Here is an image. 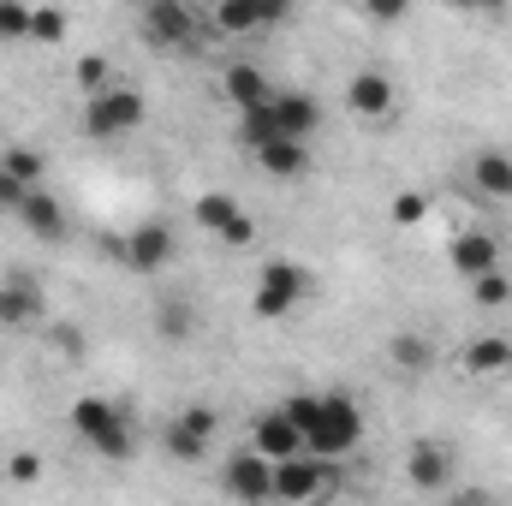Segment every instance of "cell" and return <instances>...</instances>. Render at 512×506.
Listing matches in <instances>:
<instances>
[{
    "label": "cell",
    "mask_w": 512,
    "mask_h": 506,
    "mask_svg": "<svg viewBox=\"0 0 512 506\" xmlns=\"http://www.w3.org/2000/svg\"><path fill=\"white\" fill-rule=\"evenodd\" d=\"M423 209H429V203H423L417 191H411V197H393V221H399V227H417V221H423Z\"/></svg>",
    "instance_id": "obj_33"
},
{
    "label": "cell",
    "mask_w": 512,
    "mask_h": 506,
    "mask_svg": "<svg viewBox=\"0 0 512 506\" xmlns=\"http://www.w3.org/2000/svg\"><path fill=\"white\" fill-rule=\"evenodd\" d=\"M6 477H12V483H36V477H42V453H12V459H6Z\"/></svg>",
    "instance_id": "obj_32"
},
{
    "label": "cell",
    "mask_w": 512,
    "mask_h": 506,
    "mask_svg": "<svg viewBox=\"0 0 512 506\" xmlns=\"http://www.w3.org/2000/svg\"><path fill=\"white\" fill-rule=\"evenodd\" d=\"M447 268L465 274V280L495 274V268H501V239H495V233H459V239L447 245Z\"/></svg>",
    "instance_id": "obj_12"
},
{
    "label": "cell",
    "mask_w": 512,
    "mask_h": 506,
    "mask_svg": "<svg viewBox=\"0 0 512 506\" xmlns=\"http://www.w3.org/2000/svg\"><path fill=\"white\" fill-rule=\"evenodd\" d=\"M191 215H197V227H203V233H209V239H221V233H227V221H233V215H239V203H233V197H227V191H203V197H197V209H191Z\"/></svg>",
    "instance_id": "obj_22"
},
{
    "label": "cell",
    "mask_w": 512,
    "mask_h": 506,
    "mask_svg": "<svg viewBox=\"0 0 512 506\" xmlns=\"http://www.w3.org/2000/svg\"><path fill=\"white\" fill-rule=\"evenodd\" d=\"M268 114H274L280 137H292V143H310L316 126H322V108H316V96H304V90H274Z\"/></svg>",
    "instance_id": "obj_11"
},
{
    "label": "cell",
    "mask_w": 512,
    "mask_h": 506,
    "mask_svg": "<svg viewBox=\"0 0 512 506\" xmlns=\"http://www.w3.org/2000/svg\"><path fill=\"white\" fill-rule=\"evenodd\" d=\"M78 84H84V96H96V90H108L114 78H108V60L102 54H90L84 66H78Z\"/></svg>",
    "instance_id": "obj_31"
},
{
    "label": "cell",
    "mask_w": 512,
    "mask_h": 506,
    "mask_svg": "<svg viewBox=\"0 0 512 506\" xmlns=\"http://www.w3.org/2000/svg\"><path fill=\"white\" fill-rule=\"evenodd\" d=\"M387 352H393L399 370H429V340H423V334H399Z\"/></svg>",
    "instance_id": "obj_26"
},
{
    "label": "cell",
    "mask_w": 512,
    "mask_h": 506,
    "mask_svg": "<svg viewBox=\"0 0 512 506\" xmlns=\"http://www.w3.org/2000/svg\"><path fill=\"white\" fill-rule=\"evenodd\" d=\"M221 483H227V495H233V501H245V506L274 501V465H268L262 453H239V459H227Z\"/></svg>",
    "instance_id": "obj_10"
},
{
    "label": "cell",
    "mask_w": 512,
    "mask_h": 506,
    "mask_svg": "<svg viewBox=\"0 0 512 506\" xmlns=\"http://www.w3.org/2000/svg\"><path fill=\"white\" fill-rule=\"evenodd\" d=\"M30 12H36V6L0 0V42H30Z\"/></svg>",
    "instance_id": "obj_27"
},
{
    "label": "cell",
    "mask_w": 512,
    "mask_h": 506,
    "mask_svg": "<svg viewBox=\"0 0 512 506\" xmlns=\"http://www.w3.org/2000/svg\"><path fill=\"white\" fill-rule=\"evenodd\" d=\"M143 126V96L131 84H108L96 96H84V131L90 137H126Z\"/></svg>",
    "instance_id": "obj_5"
},
{
    "label": "cell",
    "mask_w": 512,
    "mask_h": 506,
    "mask_svg": "<svg viewBox=\"0 0 512 506\" xmlns=\"http://www.w3.org/2000/svg\"><path fill=\"white\" fill-rule=\"evenodd\" d=\"M280 411H286V417H292V429L310 441V429H316V417H322V393H292Z\"/></svg>",
    "instance_id": "obj_25"
},
{
    "label": "cell",
    "mask_w": 512,
    "mask_h": 506,
    "mask_svg": "<svg viewBox=\"0 0 512 506\" xmlns=\"http://www.w3.org/2000/svg\"><path fill=\"white\" fill-rule=\"evenodd\" d=\"M304 292H310V274H304L298 262H262L251 310L262 322H280V316H292V310L304 304Z\"/></svg>",
    "instance_id": "obj_4"
},
{
    "label": "cell",
    "mask_w": 512,
    "mask_h": 506,
    "mask_svg": "<svg viewBox=\"0 0 512 506\" xmlns=\"http://www.w3.org/2000/svg\"><path fill=\"white\" fill-rule=\"evenodd\" d=\"M358 435H364V411L346 399V393H322V417H316V429H310V441H304V453H316V459H340V453H352L358 447Z\"/></svg>",
    "instance_id": "obj_2"
},
{
    "label": "cell",
    "mask_w": 512,
    "mask_h": 506,
    "mask_svg": "<svg viewBox=\"0 0 512 506\" xmlns=\"http://www.w3.org/2000/svg\"><path fill=\"white\" fill-rule=\"evenodd\" d=\"M18 203H24V185H12V179L0 173V209H12V215H18Z\"/></svg>",
    "instance_id": "obj_35"
},
{
    "label": "cell",
    "mask_w": 512,
    "mask_h": 506,
    "mask_svg": "<svg viewBox=\"0 0 512 506\" xmlns=\"http://www.w3.org/2000/svg\"><path fill=\"white\" fill-rule=\"evenodd\" d=\"M102 459H131V429H126V411L114 405V399H102V393H84L78 405H72V417H66Z\"/></svg>",
    "instance_id": "obj_1"
},
{
    "label": "cell",
    "mask_w": 512,
    "mask_h": 506,
    "mask_svg": "<svg viewBox=\"0 0 512 506\" xmlns=\"http://www.w3.org/2000/svg\"><path fill=\"white\" fill-rule=\"evenodd\" d=\"M256 239H262V233H256V215H245V209H239V215L227 221V233H221V245H227V251H251Z\"/></svg>",
    "instance_id": "obj_30"
},
{
    "label": "cell",
    "mask_w": 512,
    "mask_h": 506,
    "mask_svg": "<svg viewBox=\"0 0 512 506\" xmlns=\"http://www.w3.org/2000/svg\"><path fill=\"white\" fill-rule=\"evenodd\" d=\"M126 262L137 268V274H161V268L173 262V233H167L161 221H143V227L126 239Z\"/></svg>",
    "instance_id": "obj_16"
},
{
    "label": "cell",
    "mask_w": 512,
    "mask_h": 506,
    "mask_svg": "<svg viewBox=\"0 0 512 506\" xmlns=\"http://www.w3.org/2000/svg\"><path fill=\"white\" fill-rule=\"evenodd\" d=\"M471 185H477L483 197H512V155L507 149H483V155L471 161Z\"/></svg>",
    "instance_id": "obj_21"
},
{
    "label": "cell",
    "mask_w": 512,
    "mask_h": 506,
    "mask_svg": "<svg viewBox=\"0 0 512 506\" xmlns=\"http://www.w3.org/2000/svg\"><path fill=\"white\" fill-rule=\"evenodd\" d=\"M507 376H512V370H507Z\"/></svg>",
    "instance_id": "obj_36"
},
{
    "label": "cell",
    "mask_w": 512,
    "mask_h": 506,
    "mask_svg": "<svg viewBox=\"0 0 512 506\" xmlns=\"http://www.w3.org/2000/svg\"><path fill=\"white\" fill-rule=\"evenodd\" d=\"M251 155L268 179H304L310 173V143H292V137H274V143H262Z\"/></svg>",
    "instance_id": "obj_18"
},
{
    "label": "cell",
    "mask_w": 512,
    "mask_h": 506,
    "mask_svg": "<svg viewBox=\"0 0 512 506\" xmlns=\"http://www.w3.org/2000/svg\"><path fill=\"white\" fill-rule=\"evenodd\" d=\"M215 429H221V417H215L209 405H185V411L167 423V453H173L179 465H197V459H209Z\"/></svg>",
    "instance_id": "obj_6"
},
{
    "label": "cell",
    "mask_w": 512,
    "mask_h": 506,
    "mask_svg": "<svg viewBox=\"0 0 512 506\" xmlns=\"http://www.w3.org/2000/svg\"><path fill=\"white\" fill-rule=\"evenodd\" d=\"M30 322H42V286L30 274L0 280V328H30Z\"/></svg>",
    "instance_id": "obj_15"
},
{
    "label": "cell",
    "mask_w": 512,
    "mask_h": 506,
    "mask_svg": "<svg viewBox=\"0 0 512 506\" xmlns=\"http://www.w3.org/2000/svg\"><path fill=\"white\" fill-rule=\"evenodd\" d=\"M471 298H477L483 310H489V304H507V298H512V280L501 274V268H495V274H483V280H471Z\"/></svg>",
    "instance_id": "obj_29"
},
{
    "label": "cell",
    "mask_w": 512,
    "mask_h": 506,
    "mask_svg": "<svg viewBox=\"0 0 512 506\" xmlns=\"http://www.w3.org/2000/svg\"><path fill=\"white\" fill-rule=\"evenodd\" d=\"M155 328H161L173 346H185V340H191V304H185V298H161V304H155Z\"/></svg>",
    "instance_id": "obj_24"
},
{
    "label": "cell",
    "mask_w": 512,
    "mask_h": 506,
    "mask_svg": "<svg viewBox=\"0 0 512 506\" xmlns=\"http://www.w3.org/2000/svg\"><path fill=\"white\" fill-rule=\"evenodd\" d=\"M405 477H411V489H423V495L447 489V483H453V447H441V441H417L411 459H405Z\"/></svg>",
    "instance_id": "obj_13"
},
{
    "label": "cell",
    "mask_w": 512,
    "mask_h": 506,
    "mask_svg": "<svg viewBox=\"0 0 512 506\" xmlns=\"http://www.w3.org/2000/svg\"><path fill=\"white\" fill-rule=\"evenodd\" d=\"M48 340H54V352H66V358H78V352H84V328H72V322H60Z\"/></svg>",
    "instance_id": "obj_34"
},
{
    "label": "cell",
    "mask_w": 512,
    "mask_h": 506,
    "mask_svg": "<svg viewBox=\"0 0 512 506\" xmlns=\"http://www.w3.org/2000/svg\"><path fill=\"white\" fill-rule=\"evenodd\" d=\"M143 30H149L161 48H191L197 30H203V18H197L191 6H179V0H149V6H143Z\"/></svg>",
    "instance_id": "obj_8"
},
{
    "label": "cell",
    "mask_w": 512,
    "mask_h": 506,
    "mask_svg": "<svg viewBox=\"0 0 512 506\" xmlns=\"http://www.w3.org/2000/svg\"><path fill=\"white\" fill-rule=\"evenodd\" d=\"M227 96H233L239 114H256V108L274 102V84H268V72H256L251 60H239V66H227Z\"/></svg>",
    "instance_id": "obj_20"
},
{
    "label": "cell",
    "mask_w": 512,
    "mask_h": 506,
    "mask_svg": "<svg viewBox=\"0 0 512 506\" xmlns=\"http://www.w3.org/2000/svg\"><path fill=\"white\" fill-rule=\"evenodd\" d=\"M286 18V6L280 0H262V6H251V0H221V6H209V30H221V36H256V30H268V24H280Z\"/></svg>",
    "instance_id": "obj_7"
},
{
    "label": "cell",
    "mask_w": 512,
    "mask_h": 506,
    "mask_svg": "<svg viewBox=\"0 0 512 506\" xmlns=\"http://www.w3.org/2000/svg\"><path fill=\"white\" fill-rule=\"evenodd\" d=\"M0 173H6L12 185L36 191V185H42V155H36V149H24V143H12V149L0 155Z\"/></svg>",
    "instance_id": "obj_23"
},
{
    "label": "cell",
    "mask_w": 512,
    "mask_h": 506,
    "mask_svg": "<svg viewBox=\"0 0 512 506\" xmlns=\"http://www.w3.org/2000/svg\"><path fill=\"white\" fill-rule=\"evenodd\" d=\"M334 483H340V471H334L328 459H316V453H298V459L274 465V501H286V506L328 501V495H334Z\"/></svg>",
    "instance_id": "obj_3"
},
{
    "label": "cell",
    "mask_w": 512,
    "mask_h": 506,
    "mask_svg": "<svg viewBox=\"0 0 512 506\" xmlns=\"http://www.w3.org/2000/svg\"><path fill=\"white\" fill-rule=\"evenodd\" d=\"M512 370V340L507 334H477L471 346H465V376L489 381V376H507Z\"/></svg>",
    "instance_id": "obj_19"
},
{
    "label": "cell",
    "mask_w": 512,
    "mask_h": 506,
    "mask_svg": "<svg viewBox=\"0 0 512 506\" xmlns=\"http://www.w3.org/2000/svg\"><path fill=\"white\" fill-rule=\"evenodd\" d=\"M30 42H66V12H54V6L30 12Z\"/></svg>",
    "instance_id": "obj_28"
},
{
    "label": "cell",
    "mask_w": 512,
    "mask_h": 506,
    "mask_svg": "<svg viewBox=\"0 0 512 506\" xmlns=\"http://www.w3.org/2000/svg\"><path fill=\"white\" fill-rule=\"evenodd\" d=\"M251 453H262L268 465H286V459H298V453H304V435L292 429V417H286V411H268V417H256Z\"/></svg>",
    "instance_id": "obj_14"
},
{
    "label": "cell",
    "mask_w": 512,
    "mask_h": 506,
    "mask_svg": "<svg viewBox=\"0 0 512 506\" xmlns=\"http://www.w3.org/2000/svg\"><path fill=\"white\" fill-rule=\"evenodd\" d=\"M18 227H30L36 239L54 245V239H66V209L54 203V191L36 185V191H24V203H18Z\"/></svg>",
    "instance_id": "obj_17"
},
{
    "label": "cell",
    "mask_w": 512,
    "mask_h": 506,
    "mask_svg": "<svg viewBox=\"0 0 512 506\" xmlns=\"http://www.w3.org/2000/svg\"><path fill=\"white\" fill-rule=\"evenodd\" d=\"M346 108L358 114V120H387L393 108H399V84L387 78V72H352L346 78Z\"/></svg>",
    "instance_id": "obj_9"
}]
</instances>
